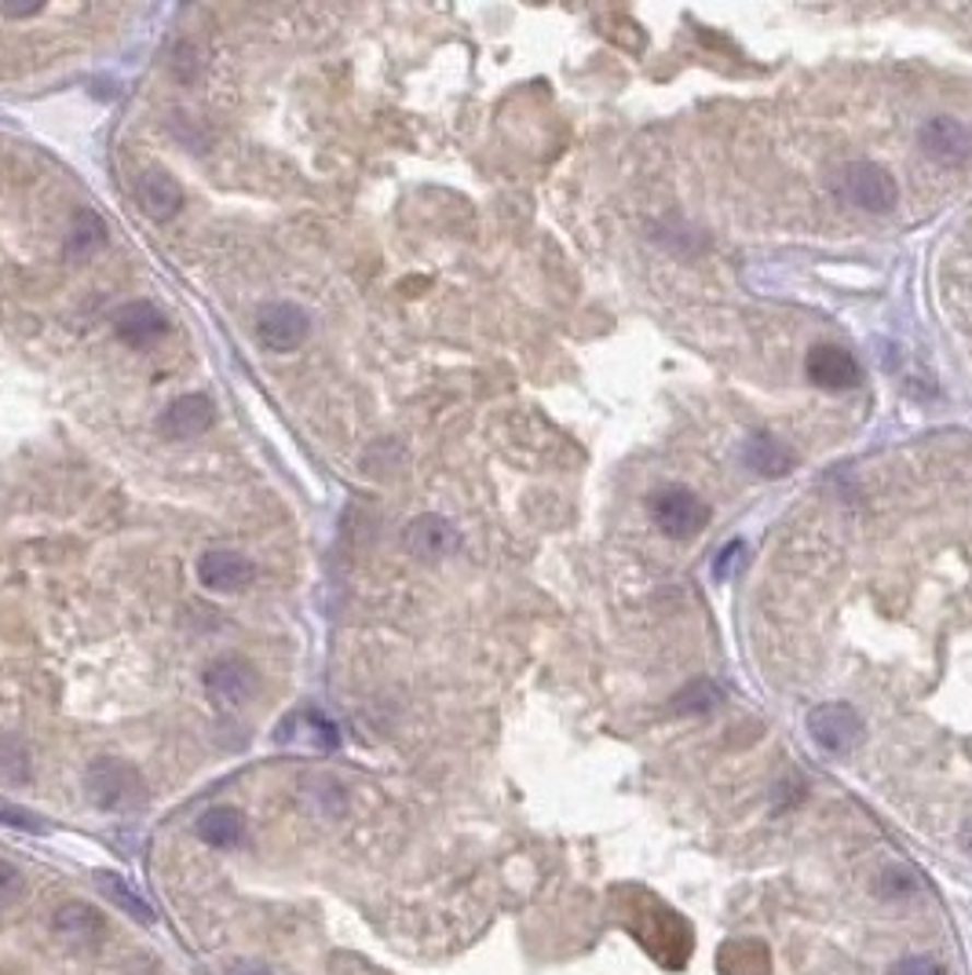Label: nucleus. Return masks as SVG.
<instances>
[{"label": "nucleus", "mask_w": 972, "mask_h": 975, "mask_svg": "<svg viewBox=\"0 0 972 975\" xmlns=\"http://www.w3.org/2000/svg\"><path fill=\"white\" fill-rule=\"evenodd\" d=\"M84 789H89L95 808H103V811L139 808L147 797L143 775H139L132 764L114 760V756H99L89 771H84Z\"/></svg>", "instance_id": "obj_1"}, {"label": "nucleus", "mask_w": 972, "mask_h": 975, "mask_svg": "<svg viewBox=\"0 0 972 975\" xmlns=\"http://www.w3.org/2000/svg\"><path fill=\"white\" fill-rule=\"evenodd\" d=\"M647 512H651V522H655V527L672 541L694 538V533H702L710 527V505L699 494L683 490V486L655 490L651 501H647Z\"/></svg>", "instance_id": "obj_2"}, {"label": "nucleus", "mask_w": 972, "mask_h": 975, "mask_svg": "<svg viewBox=\"0 0 972 975\" xmlns=\"http://www.w3.org/2000/svg\"><path fill=\"white\" fill-rule=\"evenodd\" d=\"M838 195L863 212H892L900 201V187L889 168L874 165V161H852L838 173Z\"/></svg>", "instance_id": "obj_3"}, {"label": "nucleus", "mask_w": 972, "mask_h": 975, "mask_svg": "<svg viewBox=\"0 0 972 975\" xmlns=\"http://www.w3.org/2000/svg\"><path fill=\"white\" fill-rule=\"evenodd\" d=\"M808 735L822 753L845 756L863 742V716L848 702H822L808 713Z\"/></svg>", "instance_id": "obj_4"}, {"label": "nucleus", "mask_w": 972, "mask_h": 975, "mask_svg": "<svg viewBox=\"0 0 972 975\" xmlns=\"http://www.w3.org/2000/svg\"><path fill=\"white\" fill-rule=\"evenodd\" d=\"M312 333V318L301 304H290V299H274V304H264L256 310V340L274 351V355H285V351H296Z\"/></svg>", "instance_id": "obj_5"}, {"label": "nucleus", "mask_w": 972, "mask_h": 975, "mask_svg": "<svg viewBox=\"0 0 972 975\" xmlns=\"http://www.w3.org/2000/svg\"><path fill=\"white\" fill-rule=\"evenodd\" d=\"M917 146L936 165H961L972 154V128L958 117H928L917 132Z\"/></svg>", "instance_id": "obj_6"}, {"label": "nucleus", "mask_w": 972, "mask_h": 975, "mask_svg": "<svg viewBox=\"0 0 972 975\" xmlns=\"http://www.w3.org/2000/svg\"><path fill=\"white\" fill-rule=\"evenodd\" d=\"M805 373L816 388L827 391H852L859 388L863 380V366L856 362V355L838 344H816L805 359Z\"/></svg>", "instance_id": "obj_7"}, {"label": "nucleus", "mask_w": 972, "mask_h": 975, "mask_svg": "<svg viewBox=\"0 0 972 975\" xmlns=\"http://www.w3.org/2000/svg\"><path fill=\"white\" fill-rule=\"evenodd\" d=\"M212 421H216V410H212V399L209 395H179V399H173L162 410V416H157V432H162L165 438H176V443H190V438H198L201 432H209Z\"/></svg>", "instance_id": "obj_8"}, {"label": "nucleus", "mask_w": 972, "mask_h": 975, "mask_svg": "<svg viewBox=\"0 0 972 975\" xmlns=\"http://www.w3.org/2000/svg\"><path fill=\"white\" fill-rule=\"evenodd\" d=\"M206 691L223 709H238L256 694V672L242 658H216L206 669Z\"/></svg>", "instance_id": "obj_9"}, {"label": "nucleus", "mask_w": 972, "mask_h": 975, "mask_svg": "<svg viewBox=\"0 0 972 975\" xmlns=\"http://www.w3.org/2000/svg\"><path fill=\"white\" fill-rule=\"evenodd\" d=\"M406 549L424 563H440L461 549V533H457L450 519L432 516L429 512V516H417L410 527H406Z\"/></svg>", "instance_id": "obj_10"}, {"label": "nucleus", "mask_w": 972, "mask_h": 975, "mask_svg": "<svg viewBox=\"0 0 972 975\" xmlns=\"http://www.w3.org/2000/svg\"><path fill=\"white\" fill-rule=\"evenodd\" d=\"M253 563L238 552H206L198 560V582L212 592H242L253 585Z\"/></svg>", "instance_id": "obj_11"}, {"label": "nucleus", "mask_w": 972, "mask_h": 975, "mask_svg": "<svg viewBox=\"0 0 972 975\" xmlns=\"http://www.w3.org/2000/svg\"><path fill=\"white\" fill-rule=\"evenodd\" d=\"M139 209L157 223L173 220L184 209V187L162 168H151V173L139 176Z\"/></svg>", "instance_id": "obj_12"}, {"label": "nucleus", "mask_w": 972, "mask_h": 975, "mask_svg": "<svg viewBox=\"0 0 972 975\" xmlns=\"http://www.w3.org/2000/svg\"><path fill=\"white\" fill-rule=\"evenodd\" d=\"M51 928H56V936L62 942H70V947H92V942L103 939V914L89 903H62L56 909V917H51Z\"/></svg>", "instance_id": "obj_13"}, {"label": "nucleus", "mask_w": 972, "mask_h": 975, "mask_svg": "<svg viewBox=\"0 0 972 975\" xmlns=\"http://www.w3.org/2000/svg\"><path fill=\"white\" fill-rule=\"evenodd\" d=\"M114 329H117V337L128 340V344H151V340L165 337L168 321L151 299H132V304H125L114 315Z\"/></svg>", "instance_id": "obj_14"}, {"label": "nucleus", "mask_w": 972, "mask_h": 975, "mask_svg": "<svg viewBox=\"0 0 972 975\" xmlns=\"http://www.w3.org/2000/svg\"><path fill=\"white\" fill-rule=\"evenodd\" d=\"M742 460H746V468L757 471V475H764V479H783V475H789V471H794V465H797V460H794V449L783 446V443H778V438H772V435H750V438H746Z\"/></svg>", "instance_id": "obj_15"}, {"label": "nucleus", "mask_w": 972, "mask_h": 975, "mask_svg": "<svg viewBox=\"0 0 972 975\" xmlns=\"http://www.w3.org/2000/svg\"><path fill=\"white\" fill-rule=\"evenodd\" d=\"M198 837L212 848H234L245 837V819L234 808H209L198 819Z\"/></svg>", "instance_id": "obj_16"}, {"label": "nucleus", "mask_w": 972, "mask_h": 975, "mask_svg": "<svg viewBox=\"0 0 972 975\" xmlns=\"http://www.w3.org/2000/svg\"><path fill=\"white\" fill-rule=\"evenodd\" d=\"M106 242V227H103V220L95 216V212H78V216H73V227H70V252L73 256H89L92 249H99V245Z\"/></svg>", "instance_id": "obj_17"}, {"label": "nucleus", "mask_w": 972, "mask_h": 975, "mask_svg": "<svg viewBox=\"0 0 972 975\" xmlns=\"http://www.w3.org/2000/svg\"><path fill=\"white\" fill-rule=\"evenodd\" d=\"M99 881H103V892H106V895H110V898H114V903H117V906H121V909H125V914H132L136 920H147V925H151V920H154V909H151V906H147V903H143V898H139V895L132 892V888H128V884L121 881V877H114V873H103V877H99Z\"/></svg>", "instance_id": "obj_18"}, {"label": "nucleus", "mask_w": 972, "mask_h": 975, "mask_svg": "<svg viewBox=\"0 0 972 975\" xmlns=\"http://www.w3.org/2000/svg\"><path fill=\"white\" fill-rule=\"evenodd\" d=\"M717 698H721V691L713 688V683L699 680L677 694V713H710L713 705H717Z\"/></svg>", "instance_id": "obj_19"}, {"label": "nucleus", "mask_w": 972, "mask_h": 975, "mask_svg": "<svg viewBox=\"0 0 972 975\" xmlns=\"http://www.w3.org/2000/svg\"><path fill=\"white\" fill-rule=\"evenodd\" d=\"M0 771L15 782H23L30 775V753L19 738H0Z\"/></svg>", "instance_id": "obj_20"}, {"label": "nucleus", "mask_w": 972, "mask_h": 975, "mask_svg": "<svg viewBox=\"0 0 972 975\" xmlns=\"http://www.w3.org/2000/svg\"><path fill=\"white\" fill-rule=\"evenodd\" d=\"M26 892V877L15 862L0 859V909H12Z\"/></svg>", "instance_id": "obj_21"}, {"label": "nucleus", "mask_w": 972, "mask_h": 975, "mask_svg": "<svg viewBox=\"0 0 972 975\" xmlns=\"http://www.w3.org/2000/svg\"><path fill=\"white\" fill-rule=\"evenodd\" d=\"M889 975H944V964L936 958H925V953H914V958L895 961Z\"/></svg>", "instance_id": "obj_22"}, {"label": "nucleus", "mask_w": 972, "mask_h": 975, "mask_svg": "<svg viewBox=\"0 0 972 975\" xmlns=\"http://www.w3.org/2000/svg\"><path fill=\"white\" fill-rule=\"evenodd\" d=\"M0 822L12 830H30V833H45V822H40L37 815H30V811H19V808H4L0 803Z\"/></svg>", "instance_id": "obj_23"}, {"label": "nucleus", "mask_w": 972, "mask_h": 975, "mask_svg": "<svg viewBox=\"0 0 972 975\" xmlns=\"http://www.w3.org/2000/svg\"><path fill=\"white\" fill-rule=\"evenodd\" d=\"M37 12H40V4H26V8L0 4V15H8V19H30V15H37Z\"/></svg>", "instance_id": "obj_24"}, {"label": "nucleus", "mask_w": 972, "mask_h": 975, "mask_svg": "<svg viewBox=\"0 0 972 975\" xmlns=\"http://www.w3.org/2000/svg\"><path fill=\"white\" fill-rule=\"evenodd\" d=\"M961 848L972 855V819L965 822V830H961Z\"/></svg>", "instance_id": "obj_25"}, {"label": "nucleus", "mask_w": 972, "mask_h": 975, "mask_svg": "<svg viewBox=\"0 0 972 975\" xmlns=\"http://www.w3.org/2000/svg\"><path fill=\"white\" fill-rule=\"evenodd\" d=\"M231 975H267L264 968H256V964H242V968H234Z\"/></svg>", "instance_id": "obj_26"}]
</instances>
